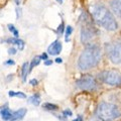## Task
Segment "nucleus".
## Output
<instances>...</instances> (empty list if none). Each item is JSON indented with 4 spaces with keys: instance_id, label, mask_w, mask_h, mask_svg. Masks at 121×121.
<instances>
[{
    "instance_id": "12",
    "label": "nucleus",
    "mask_w": 121,
    "mask_h": 121,
    "mask_svg": "<svg viewBox=\"0 0 121 121\" xmlns=\"http://www.w3.org/2000/svg\"><path fill=\"white\" fill-rule=\"evenodd\" d=\"M1 116H2V118L4 120H10L11 117H12V112L9 110V108L7 107V105L5 106V107L4 106L2 107V109H1Z\"/></svg>"
},
{
    "instance_id": "23",
    "label": "nucleus",
    "mask_w": 121,
    "mask_h": 121,
    "mask_svg": "<svg viewBox=\"0 0 121 121\" xmlns=\"http://www.w3.org/2000/svg\"><path fill=\"white\" fill-rule=\"evenodd\" d=\"M29 84L31 85V86H36L37 84H39V81H37L36 79H32V80L29 81Z\"/></svg>"
},
{
    "instance_id": "8",
    "label": "nucleus",
    "mask_w": 121,
    "mask_h": 121,
    "mask_svg": "<svg viewBox=\"0 0 121 121\" xmlns=\"http://www.w3.org/2000/svg\"><path fill=\"white\" fill-rule=\"evenodd\" d=\"M62 48H63V44L59 40H55L54 43H52L50 47L48 48V52L50 55H52V56H56L60 54V52H62Z\"/></svg>"
},
{
    "instance_id": "27",
    "label": "nucleus",
    "mask_w": 121,
    "mask_h": 121,
    "mask_svg": "<svg viewBox=\"0 0 121 121\" xmlns=\"http://www.w3.org/2000/svg\"><path fill=\"white\" fill-rule=\"evenodd\" d=\"M55 62L58 63V64H62V63H63V60L60 59V58H56V59L55 60Z\"/></svg>"
},
{
    "instance_id": "19",
    "label": "nucleus",
    "mask_w": 121,
    "mask_h": 121,
    "mask_svg": "<svg viewBox=\"0 0 121 121\" xmlns=\"http://www.w3.org/2000/svg\"><path fill=\"white\" fill-rule=\"evenodd\" d=\"M72 32H73V27H72V26H67L66 27V36H65L66 41H69L70 35H72Z\"/></svg>"
},
{
    "instance_id": "21",
    "label": "nucleus",
    "mask_w": 121,
    "mask_h": 121,
    "mask_svg": "<svg viewBox=\"0 0 121 121\" xmlns=\"http://www.w3.org/2000/svg\"><path fill=\"white\" fill-rule=\"evenodd\" d=\"M63 114L65 117H71L72 115H73V112H72L70 109H66V110L63 111Z\"/></svg>"
},
{
    "instance_id": "17",
    "label": "nucleus",
    "mask_w": 121,
    "mask_h": 121,
    "mask_svg": "<svg viewBox=\"0 0 121 121\" xmlns=\"http://www.w3.org/2000/svg\"><path fill=\"white\" fill-rule=\"evenodd\" d=\"M8 95L10 97H18V98H22V99L26 98V95L22 92H14V91H10V92L8 93Z\"/></svg>"
},
{
    "instance_id": "14",
    "label": "nucleus",
    "mask_w": 121,
    "mask_h": 121,
    "mask_svg": "<svg viewBox=\"0 0 121 121\" xmlns=\"http://www.w3.org/2000/svg\"><path fill=\"white\" fill-rule=\"evenodd\" d=\"M43 108L45 109V110H48V111H56V110H58L59 109L58 105L52 104V103H43Z\"/></svg>"
},
{
    "instance_id": "7",
    "label": "nucleus",
    "mask_w": 121,
    "mask_h": 121,
    "mask_svg": "<svg viewBox=\"0 0 121 121\" xmlns=\"http://www.w3.org/2000/svg\"><path fill=\"white\" fill-rule=\"evenodd\" d=\"M98 33L97 29L93 26V23L84 24L81 29V43L84 44H88Z\"/></svg>"
},
{
    "instance_id": "4",
    "label": "nucleus",
    "mask_w": 121,
    "mask_h": 121,
    "mask_svg": "<svg viewBox=\"0 0 121 121\" xmlns=\"http://www.w3.org/2000/svg\"><path fill=\"white\" fill-rule=\"evenodd\" d=\"M105 52L108 59L111 63L115 65L121 64V43H110L105 44Z\"/></svg>"
},
{
    "instance_id": "28",
    "label": "nucleus",
    "mask_w": 121,
    "mask_h": 121,
    "mask_svg": "<svg viewBox=\"0 0 121 121\" xmlns=\"http://www.w3.org/2000/svg\"><path fill=\"white\" fill-rule=\"evenodd\" d=\"M73 121H83V119H82V116H79L78 118H76V119H74Z\"/></svg>"
},
{
    "instance_id": "18",
    "label": "nucleus",
    "mask_w": 121,
    "mask_h": 121,
    "mask_svg": "<svg viewBox=\"0 0 121 121\" xmlns=\"http://www.w3.org/2000/svg\"><path fill=\"white\" fill-rule=\"evenodd\" d=\"M7 27H8V29H9L10 32H12V35H13L14 37H18V30L15 28V26H14L13 24L10 23V24L7 25Z\"/></svg>"
},
{
    "instance_id": "30",
    "label": "nucleus",
    "mask_w": 121,
    "mask_h": 121,
    "mask_svg": "<svg viewBox=\"0 0 121 121\" xmlns=\"http://www.w3.org/2000/svg\"><path fill=\"white\" fill-rule=\"evenodd\" d=\"M56 1H58L59 3H60V4H62V3L64 2V0H56Z\"/></svg>"
},
{
    "instance_id": "1",
    "label": "nucleus",
    "mask_w": 121,
    "mask_h": 121,
    "mask_svg": "<svg viewBox=\"0 0 121 121\" xmlns=\"http://www.w3.org/2000/svg\"><path fill=\"white\" fill-rule=\"evenodd\" d=\"M91 15L94 21L109 31H114L118 28V23L107 7L102 3H96L90 7Z\"/></svg>"
},
{
    "instance_id": "3",
    "label": "nucleus",
    "mask_w": 121,
    "mask_h": 121,
    "mask_svg": "<svg viewBox=\"0 0 121 121\" xmlns=\"http://www.w3.org/2000/svg\"><path fill=\"white\" fill-rule=\"evenodd\" d=\"M96 114L101 121H113L121 116V111L115 104L102 102L98 105Z\"/></svg>"
},
{
    "instance_id": "25",
    "label": "nucleus",
    "mask_w": 121,
    "mask_h": 121,
    "mask_svg": "<svg viewBox=\"0 0 121 121\" xmlns=\"http://www.w3.org/2000/svg\"><path fill=\"white\" fill-rule=\"evenodd\" d=\"M52 60H44V66H51L52 65Z\"/></svg>"
},
{
    "instance_id": "29",
    "label": "nucleus",
    "mask_w": 121,
    "mask_h": 121,
    "mask_svg": "<svg viewBox=\"0 0 121 121\" xmlns=\"http://www.w3.org/2000/svg\"><path fill=\"white\" fill-rule=\"evenodd\" d=\"M16 11H17V18H18V17H19V14H21V13H20V12H21V10H20L19 8H17Z\"/></svg>"
},
{
    "instance_id": "20",
    "label": "nucleus",
    "mask_w": 121,
    "mask_h": 121,
    "mask_svg": "<svg viewBox=\"0 0 121 121\" xmlns=\"http://www.w3.org/2000/svg\"><path fill=\"white\" fill-rule=\"evenodd\" d=\"M64 31H65V24H64V22H62V23L60 24V26L58 27V29H56V33L60 35H62Z\"/></svg>"
},
{
    "instance_id": "16",
    "label": "nucleus",
    "mask_w": 121,
    "mask_h": 121,
    "mask_svg": "<svg viewBox=\"0 0 121 121\" xmlns=\"http://www.w3.org/2000/svg\"><path fill=\"white\" fill-rule=\"evenodd\" d=\"M40 60H41L40 56H35V58H33V60H31V63L29 64V72L31 71V70H32L35 67L39 66V63H40Z\"/></svg>"
},
{
    "instance_id": "9",
    "label": "nucleus",
    "mask_w": 121,
    "mask_h": 121,
    "mask_svg": "<svg viewBox=\"0 0 121 121\" xmlns=\"http://www.w3.org/2000/svg\"><path fill=\"white\" fill-rule=\"evenodd\" d=\"M26 112H27V110H26L25 108H20V109H18V110L12 112V117H11L10 121L22 120V119H23V117L25 116Z\"/></svg>"
},
{
    "instance_id": "15",
    "label": "nucleus",
    "mask_w": 121,
    "mask_h": 121,
    "mask_svg": "<svg viewBox=\"0 0 121 121\" xmlns=\"http://www.w3.org/2000/svg\"><path fill=\"white\" fill-rule=\"evenodd\" d=\"M28 102L33 104L35 106H39L40 104V97L39 95H33L28 98Z\"/></svg>"
},
{
    "instance_id": "22",
    "label": "nucleus",
    "mask_w": 121,
    "mask_h": 121,
    "mask_svg": "<svg viewBox=\"0 0 121 121\" xmlns=\"http://www.w3.org/2000/svg\"><path fill=\"white\" fill-rule=\"evenodd\" d=\"M8 54L9 55H15L16 54V48H8Z\"/></svg>"
},
{
    "instance_id": "26",
    "label": "nucleus",
    "mask_w": 121,
    "mask_h": 121,
    "mask_svg": "<svg viewBox=\"0 0 121 121\" xmlns=\"http://www.w3.org/2000/svg\"><path fill=\"white\" fill-rule=\"evenodd\" d=\"M40 58H41V60H48V54H45V52H43V54L40 56Z\"/></svg>"
},
{
    "instance_id": "10",
    "label": "nucleus",
    "mask_w": 121,
    "mask_h": 121,
    "mask_svg": "<svg viewBox=\"0 0 121 121\" xmlns=\"http://www.w3.org/2000/svg\"><path fill=\"white\" fill-rule=\"evenodd\" d=\"M110 7L112 8L113 12L121 18V0H112L110 2Z\"/></svg>"
},
{
    "instance_id": "6",
    "label": "nucleus",
    "mask_w": 121,
    "mask_h": 121,
    "mask_svg": "<svg viewBox=\"0 0 121 121\" xmlns=\"http://www.w3.org/2000/svg\"><path fill=\"white\" fill-rule=\"evenodd\" d=\"M77 87L84 91H95L97 89V82L91 75H85L77 81Z\"/></svg>"
},
{
    "instance_id": "5",
    "label": "nucleus",
    "mask_w": 121,
    "mask_h": 121,
    "mask_svg": "<svg viewBox=\"0 0 121 121\" xmlns=\"http://www.w3.org/2000/svg\"><path fill=\"white\" fill-rule=\"evenodd\" d=\"M101 82L109 86H120L121 85V74L117 71H104L98 75Z\"/></svg>"
},
{
    "instance_id": "2",
    "label": "nucleus",
    "mask_w": 121,
    "mask_h": 121,
    "mask_svg": "<svg viewBox=\"0 0 121 121\" xmlns=\"http://www.w3.org/2000/svg\"><path fill=\"white\" fill-rule=\"evenodd\" d=\"M101 50L97 44H87L78 60V67L82 71L95 68L101 60Z\"/></svg>"
},
{
    "instance_id": "13",
    "label": "nucleus",
    "mask_w": 121,
    "mask_h": 121,
    "mask_svg": "<svg viewBox=\"0 0 121 121\" xmlns=\"http://www.w3.org/2000/svg\"><path fill=\"white\" fill-rule=\"evenodd\" d=\"M29 73V64L28 63H24L22 65V68H21V77H22V80L24 82L26 81V77Z\"/></svg>"
},
{
    "instance_id": "11",
    "label": "nucleus",
    "mask_w": 121,
    "mask_h": 121,
    "mask_svg": "<svg viewBox=\"0 0 121 121\" xmlns=\"http://www.w3.org/2000/svg\"><path fill=\"white\" fill-rule=\"evenodd\" d=\"M6 43L18 45L19 50H23V48H24V41L22 39H19L18 37H11V39H6Z\"/></svg>"
},
{
    "instance_id": "24",
    "label": "nucleus",
    "mask_w": 121,
    "mask_h": 121,
    "mask_svg": "<svg viewBox=\"0 0 121 121\" xmlns=\"http://www.w3.org/2000/svg\"><path fill=\"white\" fill-rule=\"evenodd\" d=\"M15 62L13 60H7L6 62L4 63V65H7V66H11V65H14Z\"/></svg>"
}]
</instances>
